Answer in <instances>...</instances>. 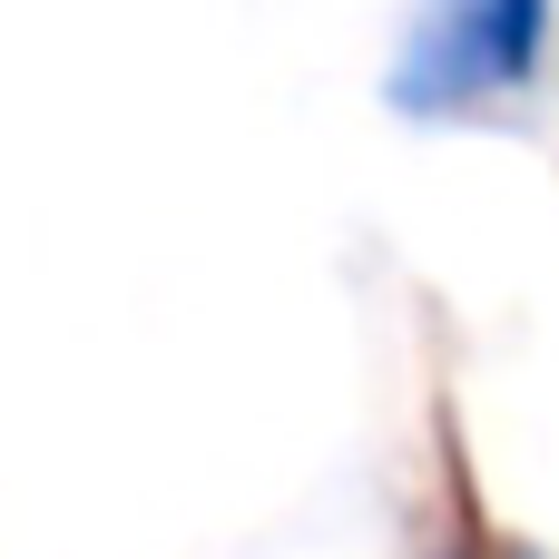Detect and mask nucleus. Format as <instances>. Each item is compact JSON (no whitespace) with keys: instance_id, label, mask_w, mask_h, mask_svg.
Wrapping results in <instances>:
<instances>
[{"instance_id":"nucleus-1","label":"nucleus","mask_w":559,"mask_h":559,"mask_svg":"<svg viewBox=\"0 0 559 559\" xmlns=\"http://www.w3.org/2000/svg\"><path fill=\"white\" fill-rule=\"evenodd\" d=\"M550 29H559V0H423L403 49H393V69H383V98L403 118L511 108V98L540 88Z\"/></svg>"}]
</instances>
